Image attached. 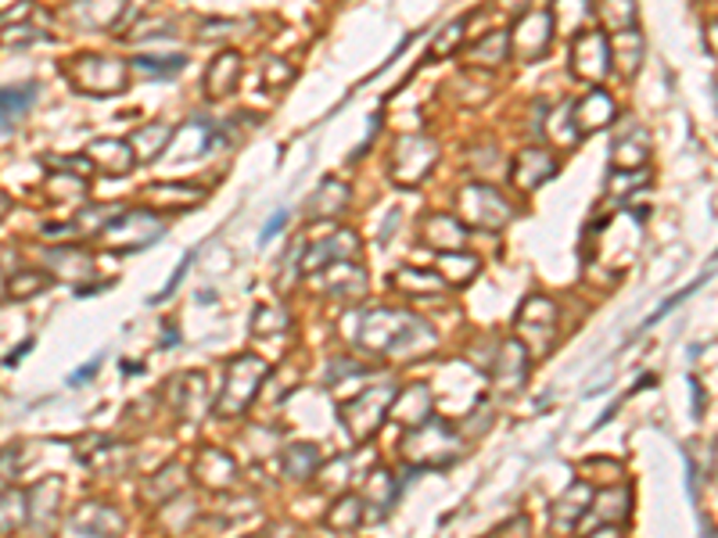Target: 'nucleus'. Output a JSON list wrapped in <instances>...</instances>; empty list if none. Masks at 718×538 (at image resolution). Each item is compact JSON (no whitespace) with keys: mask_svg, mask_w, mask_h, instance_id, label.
<instances>
[{"mask_svg":"<svg viewBox=\"0 0 718 538\" xmlns=\"http://www.w3.org/2000/svg\"><path fill=\"white\" fill-rule=\"evenodd\" d=\"M478 269L482 262L474 259V255H467L464 248L460 251H442V259H439V273L442 280H450V284H471L474 277H478Z\"/></svg>","mask_w":718,"mask_h":538,"instance_id":"58836bf2","label":"nucleus"},{"mask_svg":"<svg viewBox=\"0 0 718 538\" xmlns=\"http://www.w3.org/2000/svg\"><path fill=\"white\" fill-rule=\"evenodd\" d=\"M69 83L84 93H101V98H112V93H123L130 83V65L119 58H108V54H79L69 65Z\"/></svg>","mask_w":718,"mask_h":538,"instance_id":"0eeeda50","label":"nucleus"},{"mask_svg":"<svg viewBox=\"0 0 718 538\" xmlns=\"http://www.w3.org/2000/svg\"><path fill=\"white\" fill-rule=\"evenodd\" d=\"M629 506H632V492L611 489V492L596 495V506L589 503V514H593V524H626Z\"/></svg>","mask_w":718,"mask_h":538,"instance_id":"f704fd0d","label":"nucleus"},{"mask_svg":"<svg viewBox=\"0 0 718 538\" xmlns=\"http://www.w3.org/2000/svg\"><path fill=\"white\" fill-rule=\"evenodd\" d=\"M600 22L611 33L636 30V0H600Z\"/></svg>","mask_w":718,"mask_h":538,"instance_id":"79ce46f5","label":"nucleus"},{"mask_svg":"<svg viewBox=\"0 0 718 538\" xmlns=\"http://www.w3.org/2000/svg\"><path fill=\"white\" fill-rule=\"evenodd\" d=\"M51 284V280L44 277V273H19L15 280H11V294H15V299H30V294H36V291H44Z\"/></svg>","mask_w":718,"mask_h":538,"instance_id":"de8ad7c7","label":"nucleus"},{"mask_svg":"<svg viewBox=\"0 0 718 538\" xmlns=\"http://www.w3.org/2000/svg\"><path fill=\"white\" fill-rule=\"evenodd\" d=\"M76 15L84 30H112L126 15V0H76Z\"/></svg>","mask_w":718,"mask_h":538,"instance_id":"c756f323","label":"nucleus"},{"mask_svg":"<svg viewBox=\"0 0 718 538\" xmlns=\"http://www.w3.org/2000/svg\"><path fill=\"white\" fill-rule=\"evenodd\" d=\"M356 248H360V237L356 234H352V231H334L328 240H320V245L302 251V273H317V269L331 266V262L356 259Z\"/></svg>","mask_w":718,"mask_h":538,"instance_id":"4468645a","label":"nucleus"},{"mask_svg":"<svg viewBox=\"0 0 718 538\" xmlns=\"http://www.w3.org/2000/svg\"><path fill=\"white\" fill-rule=\"evenodd\" d=\"M184 484H187V470L180 463H169L162 474H155L144 484V500L147 503H169L184 492Z\"/></svg>","mask_w":718,"mask_h":538,"instance_id":"72a5a7b5","label":"nucleus"},{"mask_svg":"<svg viewBox=\"0 0 718 538\" xmlns=\"http://www.w3.org/2000/svg\"><path fill=\"white\" fill-rule=\"evenodd\" d=\"M391 416L402 424V427H417L424 424L431 416V392L424 384H410L396 392V402H391Z\"/></svg>","mask_w":718,"mask_h":538,"instance_id":"412c9836","label":"nucleus"},{"mask_svg":"<svg viewBox=\"0 0 718 538\" xmlns=\"http://www.w3.org/2000/svg\"><path fill=\"white\" fill-rule=\"evenodd\" d=\"M464 452V438L456 435L453 424L428 416L424 424L410 427V435L402 441V456L413 470H445L450 463L460 460Z\"/></svg>","mask_w":718,"mask_h":538,"instance_id":"f03ea898","label":"nucleus"},{"mask_svg":"<svg viewBox=\"0 0 718 538\" xmlns=\"http://www.w3.org/2000/svg\"><path fill=\"white\" fill-rule=\"evenodd\" d=\"M266 377V362L259 356H238L230 359L227 367V377H223V392L216 399V416H223V421H234V416L245 413L252 402H255V392H259Z\"/></svg>","mask_w":718,"mask_h":538,"instance_id":"20e7f679","label":"nucleus"},{"mask_svg":"<svg viewBox=\"0 0 718 538\" xmlns=\"http://www.w3.org/2000/svg\"><path fill=\"white\" fill-rule=\"evenodd\" d=\"M147 191H152L155 205L166 212H184L206 201V191H201L198 183H155V187H147Z\"/></svg>","mask_w":718,"mask_h":538,"instance_id":"cd10ccee","label":"nucleus"},{"mask_svg":"<svg viewBox=\"0 0 718 538\" xmlns=\"http://www.w3.org/2000/svg\"><path fill=\"white\" fill-rule=\"evenodd\" d=\"M234 30H241V25H234V22H209L206 30H201V36H230Z\"/></svg>","mask_w":718,"mask_h":538,"instance_id":"4d7b16f0","label":"nucleus"},{"mask_svg":"<svg viewBox=\"0 0 718 538\" xmlns=\"http://www.w3.org/2000/svg\"><path fill=\"white\" fill-rule=\"evenodd\" d=\"M25 517H30L25 495H22V492H8L4 500H0V535H11Z\"/></svg>","mask_w":718,"mask_h":538,"instance_id":"c03bdc74","label":"nucleus"},{"mask_svg":"<svg viewBox=\"0 0 718 538\" xmlns=\"http://www.w3.org/2000/svg\"><path fill=\"white\" fill-rule=\"evenodd\" d=\"M363 520H367V503H363V495H342V500L331 506L328 528L349 535V531H356Z\"/></svg>","mask_w":718,"mask_h":538,"instance_id":"c9c22d12","label":"nucleus"},{"mask_svg":"<svg viewBox=\"0 0 718 538\" xmlns=\"http://www.w3.org/2000/svg\"><path fill=\"white\" fill-rule=\"evenodd\" d=\"M284 223H288V212H277L274 220H269V223L263 226V240H269L274 234H280V231H284Z\"/></svg>","mask_w":718,"mask_h":538,"instance_id":"13d9d810","label":"nucleus"},{"mask_svg":"<svg viewBox=\"0 0 718 538\" xmlns=\"http://www.w3.org/2000/svg\"><path fill=\"white\" fill-rule=\"evenodd\" d=\"M528 348L513 338V341H504L499 345V367H496V381L504 384V392H513V388H521L524 384V377H528Z\"/></svg>","mask_w":718,"mask_h":538,"instance_id":"4be33fe9","label":"nucleus"},{"mask_svg":"<svg viewBox=\"0 0 718 538\" xmlns=\"http://www.w3.org/2000/svg\"><path fill=\"white\" fill-rule=\"evenodd\" d=\"M593 489L589 481H575L557 503H553V531H575L582 520L589 517Z\"/></svg>","mask_w":718,"mask_h":538,"instance_id":"2eb2a0df","label":"nucleus"},{"mask_svg":"<svg viewBox=\"0 0 718 538\" xmlns=\"http://www.w3.org/2000/svg\"><path fill=\"white\" fill-rule=\"evenodd\" d=\"M69 531H76V535H119L123 531V517H119L112 506L87 503V506H79V514L69 520Z\"/></svg>","mask_w":718,"mask_h":538,"instance_id":"aec40b11","label":"nucleus"},{"mask_svg":"<svg viewBox=\"0 0 718 538\" xmlns=\"http://www.w3.org/2000/svg\"><path fill=\"white\" fill-rule=\"evenodd\" d=\"M352 341L371 356H391V359H413L435 352V330L424 320H417L406 309H363L352 316Z\"/></svg>","mask_w":718,"mask_h":538,"instance_id":"f257e3e1","label":"nucleus"},{"mask_svg":"<svg viewBox=\"0 0 718 538\" xmlns=\"http://www.w3.org/2000/svg\"><path fill=\"white\" fill-rule=\"evenodd\" d=\"M396 492H399V484H396V474H388V470H371V478L363 481V503L374 506L371 509V517L374 520H382L391 503H396Z\"/></svg>","mask_w":718,"mask_h":538,"instance_id":"a878e982","label":"nucleus"},{"mask_svg":"<svg viewBox=\"0 0 718 538\" xmlns=\"http://www.w3.org/2000/svg\"><path fill=\"white\" fill-rule=\"evenodd\" d=\"M607 69H611V40H607L600 30L578 33L575 47H572V76L582 79V83L600 87Z\"/></svg>","mask_w":718,"mask_h":538,"instance_id":"9d476101","label":"nucleus"},{"mask_svg":"<svg viewBox=\"0 0 718 538\" xmlns=\"http://www.w3.org/2000/svg\"><path fill=\"white\" fill-rule=\"evenodd\" d=\"M553 172H557V161H553L550 152H543V147H524V152L513 158L510 183L518 187V191H539Z\"/></svg>","mask_w":718,"mask_h":538,"instance_id":"f8f14e48","label":"nucleus"},{"mask_svg":"<svg viewBox=\"0 0 718 538\" xmlns=\"http://www.w3.org/2000/svg\"><path fill=\"white\" fill-rule=\"evenodd\" d=\"M288 327H291V320H288V313H284L280 305H259V309H255V316H252V334H255V338L284 334Z\"/></svg>","mask_w":718,"mask_h":538,"instance_id":"37998d69","label":"nucleus"},{"mask_svg":"<svg viewBox=\"0 0 718 538\" xmlns=\"http://www.w3.org/2000/svg\"><path fill=\"white\" fill-rule=\"evenodd\" d=\"M689 388H694V416H700V413H704V402H708V399H704L697 377H689Z\"/></svg>","mask_w":718,"mask_h":538,"instance_id":"bf43d9fd","label":"nucleus"},{"mask_svg":"<svg viewBox=\"0 0 718 538\" xmlns=\"http://www.w3.org/2000/svg\"><path fill=\"white\" fill-rule=\"evenodd\" d=\"M464 30H467V22L464 19H456V22H450L445 30L435 36V44H431V51H428V58L431 61H439V58H450V54L464 44Z\"/></svg>","mask_w":718,"mask_h":538,"instance_id":"a18cd8bd","label":"nucleus"},{"mask_svg":"<svg viewBox=\"0 0 718 538\" xmlns=\"http://www.w3.org/2000/svg\"><path fill=\"white\" fill-rule=\"evenodd\" d=\"M356 373H363V367L360 362H349V359H334L331 367H328V384L331 388H338L345 381V377H356Z\"/></svg>","mask_w":718,"mask_h":538,"instance_id":"3c124183","label":"nucleus"},{"mask_svg":"<svg viewBox=\"0 0 718 538\" xmlns=\"http://www.w3.org/2000/svg\"><path fill=\"white\" fill-rule=\"evenodd\" d=\"M456 209L464 215L467 226H478V231H499V226L510 223V201L489 183H467L464 191L456 194Z\"/></svg>","mask_w":718,"mask_h":538,"instance_id":"1a4fd4ad","label":"nucleus"},{"mask_svg":"<svg viewBox=\"0 0 718 538\" xmlns=\"http://www.w3.org/2000/svg\"><path fill=\"white\" fill-rule=\"evenodd\" d=\"M643 58H647V44H643V36L636 33V30H626V33H615L611 40V61H615V69L632 79L636 72L643 69Z\"/></svg>","mask_w":718,"mask_h":538,"instance_id":"b1692460","label":"nucleus"},{"mask_svg":"<svg viewBox=\"0 0 718 538\" xmlns=\"http://www.w3.org/2000/svg\"><path fill=\"white\" fill-rule=\"evenodd\" d=\"M98 370H101V359H93V362H90V367H84V370H79V373H73V377H69V381H73V384H84V381H87V377H93V373H98Z\"/></svg>","mask_w":718,"mask_h":538,"instance_id":"052dcab7","label":"nucleus"},{"mask_svg":"<svg viewBox=\"0 0 718 538\" xmlns=\"http://www.w3.org/2000/svg\"><path fill=\"white\" fill-rule=\"evenodd\" d=\"M284 474L291 481H313L320 474L317 446H288L284 449Z\"/></svg>","mask_w":718,"mask_h":538,"instance_id":"4c0bfd02","label":"nucleus"},{"mask_svg":"<svg viewBox=\"0 0 718 538\" xmlns=\"http://www.w3.org/2000/svg\"><path fill=\"white\" fill-rule=\"evenodd\" d=\"M572 115H575L578 133H582V137H586V133L607 130V126L615 123V119H618V104H615V98H611V93H607V90L593 87L578 104H572Z\"/></svg>","mask_w":718,"mask_h":538,"instance_id":"ddd939ff","label":"nucleus"},{"mask_svg":"<svg viewBox=\"0 0 718 538\" xmlns=\"http://www.w3.org/2000/svg\"><path fill=\"white\" fill-rule=\"evenodd\" d=\"M90 158H98L101 172H108V177H123V172L137 166V155H133V147L123 141H93Z\"/></svg>","mask_w":718,"mask_h":538,"instance_id":"c85d7f7f","label":"nucleus"},{"mask_svg":"<svg viewBox=\"0 0 718 538\" xmlns=\"http://www.w3.org/2000/svg\"><path fill=\"white\" fill-rule=\"evenodd\" d=\"M513 327H518V341L528 348V356L532 359L546 356L550 348L557 345V305H553L546 294H532V299L521 305Z\"/></svg>","mask_w":718,"mask_h":538,"instance_id":"6e6552de","label":"nucleus"},{"mask_svg":"<svg viewBox=\"0 0 718 538\" xmlns=\"http://www.w3.org/2000/svg\"><path fill=\"white\" fill-rule=\"evenodd\" d=\"M391 284L406 294H421V299H431V294L445 291V280L435 273H424V269H399V273L391 277Z\"/></svg>","mask_w":718,"mask_h":538,"instance_id":"ea45409f","label":"nucleus"},{"mask_svg":"<svg viewBox=\"0 0 718 538\" xmlns=\"http://www.w3.org/2000/svg\"><path fill=\"white\" fill-rule=\"evenodd\" d=\"M51 166L58 169V172H73L76 169V177H84V180L93 172L90 158H84V155H76V158H51Z\"/></svg>","mask_w":718,"mask_h":538,"instance_id":"603ef678","label":"nucleus"},{"mask_svg":"<svg viewBox=\"0 0 718 538\" xmlns=\"http://www.w3.org/2000/svg\"><path fill=\"white\" fill-rule=\"evenodd\" d=\"M510 51H513L510 47V33L507 30H493L467 51V61L474 65V69H499V65L510 58Z\"/></svg>","mask_w":718,"mask_h":538,"instance_id":"393cba45","label":"nucleus"},{"mask_svg":"<svg viewBox=\"0 0 718 538\" xmlns=\"http://www.w3.org/2000/svg\"><path fill=\"white\" fill-rule=\"evenodd\" d=\"M507 11H513V15H524V8H528V0H499Z\"/></svg>","mask_w":718,"mask_h":538,"instance_id":"e2e57ef3","label":"nucleus"},{"mask_svg":"<svg viewBox=\"0 0 718 538\" xmlns=\"http://www.w3.org/2000/svg\"><path fill=\"white\" fill-rule=\"evenodd\" d=\"M33 101H36V83L0 90V133H4L8 126H15L19 119L33 108Z\"/></svg>","mask_w":718,"mask_h":538,"instance_id":"2f4dec72","label":"nucleus"},{"mask_svg":"<svg viewBox=\"0 0 718 538\" xmlns=\"http://www.w3.org/2000/svg\"><path fill=\"white\" fill-rule=\"evenodd\" d=\"M493 535H532V520H528V517H513L507 524H499Z\"/></svg>","mask_w":718,"mask_h":538,"instance_id":"5fc2aeb1","label":"nucleus"},{"mask_svg":"<svg viewBox=\"0 0 718 538\" xmlns=\"http://www.w3.org/2000/svg\"><path fill=\"white\" fill-rule=\"evenodd\" d=\"M238 83H241V54L238 51L216 54L206 72V93L220 101V98H230V93L238 90Z\"/></svg>","mask_w":718,"mask_h":538,"instance_id":"6ab92c4d","label":"nucleus"},{"mask_svg":"<svg viewBox=\"0 0 718 538\" xmlns=\"http://www.w3.org/2000/svg\"><path fill=\"white\" fill-rule=\"evenodd\" d=\"M0 40H4V47H25L30 40H40V30H33V25H25V22H19V25H8L4 33H0Z\"/></svg>","mask_w":718,"mask_h":538,"instance_id":"8fccbe9b","label":"nucleus"},{"mask_svg":"<svg viewBox=\"0 0 718 538\" xmlns=\"http://www.w3.org/2000/svg\"><path fill=\"white\" fill-rule=\"evenodd\" d=\"M439 161V144L424 133H402L391 141L388 155V180L396 187H417L428 180V172Z\"/></svg>","mask_w":718,"mask_h":538,"instance_id":"7ed1b4c3","label":"nucleus"},{"mask_svg":"<svg viewBox=\"0 0 718 538\" xmlns=\"http://www.w3.org/2000/svg\"><path fill=\"white\" fill-rule=\"evenodd\" d=\"M349 187L345 183H338V180H323L313 198L306 201V215H309V223H323V220H338L345 209H349Z\"/></svg>","mask_w":718,"mask_h":538,"instance_id":"f3484780","label":"nucleus"},{"mask_svg":"<svg viewBox=\"0 0 718 538\" xmlns=\"http://www.w3.org/2000/svg\"><path fill=\"white\" fill-rule=\"evenodd\" d=\"M553 25L561 36H578L593 25V0H553Z\"/></svg>","mask_w":718,"mask_h":538,"instance_id":"bb28decb","label":"nucleus"},{"mask_svg":"<svg viewBox=\"0 0 718 538\" xmlns=\"http://www.w3.org/2000/svg\"><path fill=\"white\" fill-rule=\"evenodd\" d=\"M550 40H553V19L539 15V11H524L510 33V47L518 51V58L539 61L550 51Z\"/></svg>","mask_w":718,"mask_h":538,"instance_id":"9b49d317","label":"nucleus"},{"mask_svg":"<svg viewBox=\"0 0 718 538\" xmlns=\"http://www.w3.org/2000/svg\"><path fill=\"white\" fill-rule=\"evenodd\" d=\"M166 234V223L158 220V212H123L115 220H108L98 231V245L108 251H144L152 248L155 240Z\"/></svg>","mask_w":718,"mask_h":538,"instance_id":"423d86ee","label":"nucleus"},{"mask_svg":"<svg viewBox=\"0 0 718 538\" xmlns=\"http://www.w3.org/2000/svg\"><path fill=\"white\" fill-rule=\"evenodd\" d=\"M0 294H4V280H0Z\"/></svg>","mask_w":718,"mask_h":538,"instance_id":"0e129e2a","label":"nucleus"},{"mask_svg":"<svg viewBox=\"0 0 718 538\" xmlns=\"http://www.w3.org/2000/svg\"><path fill=\"white\" fill-rule=\"evenodd\" d=\"M15 470H19V452L4 449V452H0V484H4L8 478H15Z\"/></svg>","mask_w":718,"mask_h":538,"instance_id":"6e6d98bb","label":"nucleus"},{"mask_svg":"<svg viewBox=\"0 0 718 538\" xmlns=\"http://www.w3.org/2000/svg\"><path fill=\"white\" fill-rule=\"evenodd\" d=\"M611 158H615V169H643L647 158H650V137L647 130L632 126L629 133H618L615 144H611Z\"/></svg>","mask_w":718,"mask_h":538,"instance_id":"5701e85b","label":"nucleus"},{"mask_svg":"<svg viewBox=\"0 0 718 538\" xmlns=\"http://www.w3.org/2000/svg\"><path fill=\"white\" fill-rule=\"evenodd\" d=\"M363 288H367V273H363V266L356 269L352 259L345 262H331L328 266V291L331 294H345V299H360Z\"/></svg>","mask_w":718,"mask_h":538,"instance_id":"473e14b6","label":"nucleus"},{"mask_svg":"<svg viewBox=\"0 0 718 538\" xmlns=\"http://www.w3.org/2000/svg\"><path fill=\"white\" fill-rule=\"evenodd\" d=\"M396 392L399 388H391V384H374L367 392H360L356 399L338 406V416H342L352 441H371L377 430H382L385 416L391 413V402H396Z\"/></svg>","mask_w":718,"mask_h":538,"instance_id":"39448f33","label":"nucleus"},{"mask_svg":"<svg viewBox=\"0 0 718 538\" xmlns=\"http://www.w3.org/2000/svg\"><path fill=\"white\" fill-rule=\"evenodd\" d=\"M187 65L184 54H169V58H152V54H141V58H133V69H144V72H155V79H169L176 76Z\"/></svg>","mask_w":718,"mask_h":538,"instance_id":"49530a36","label":"nucleus"},{"mask_svg":"<svg viewBox=\"0 0 718 538\" xmlns=\"http://www.w3.org/2000/svg\"><path fill=\"white\" fill-rule=\"evenodd\" d=\"M47 262H51V269H54L58 277H73V280L90 277V269H93L90 255L79 251V248H54V251L47 255Z\"/></svg>","mask_w":718,"mask_h":538,"instance_id":"a19ab883","label":"nucleus"},{"mask_svg":"<svg viewBox=\"0 0 718 538\" xmlns=\"http://www.w3.org/2000/svg\"><path fill=\"white\" fill-rule=\"evenodd\" d=\"M169 144H173V133H169L166 123H152V126H144L130 137V147H133V155H137V161L158 158Z\"/></svg>","mask_w":718,"mask_h":538,"instance_id":"e433bc0d","label":"nucleus"},{"mask_svg":"<svg viewBox=\"0 0 718 538\" xmlns=\"http://www.w3.org/2000/svg\"><path fill=\"white\" fill-rule=\"evenodd\" d=\"M191 259H195V255H191V251H187V255H184V259H180V266H176V269H173V277H169V284H166V288H162V294H158V299H169V294L176 291V284H180V277L187 273V266H191ZM158 299H155V302H158Z\"/></svg>","mask_w":718,"mask_h":538,"instance_id":"864d4df0","label":"nucleus"},{"mask_svg":"<svg viewBox=\"0 0 718 538\" xmlns=\"http://www.w3.org/2000/svg\"><path fill=\"white\" fill-rule=\"evenodd\" d=\"M704 40H708V44H711V51L718 54V19H715V22H708V25H704Z\"/></svg>","mask_w":718,"mask_h":538,"instance_id":"680f3d73","label":"nucleus"},{"mask_svg":"<svg viewBox=\"0 0 718 538\" xmlns=\"http://www.w3.org/2000/svg\"><path fill=\"white\" fill-rule=\"evenodd\" d=\"M421 240L439 251H460L467 245V226L453 215H428L421 223Z\"/></svg>","mask_w":718,"mask_h":538,"instance_id":"a211bd4d","label":"nucleus"},{"mask_svg":"<svg viewBox=\"0 0 718 538\" xmlns=\"http://www.w3.org/2000/svg\"><path fill=\"white\" fill-rule=\"evenodd\" d=\"M263 76H266L263 83H266L269 90H274V87H288V83H291V76H295V69H291L288 61L269 58V61H266V69H263Z\"/></svg>","mask_w":718,"mask_h":538,"instance_id":"09e8293b","label":"nucleus"},{"mask_svg":"<svg viewBox=\"0 0 718 538\" xmlns=\"http://www.w3.org/2000/svg\"><path fill=\"white\" fill-rule=\"evenodd\" d=\"M543 133L550 137V144H557L561 152H572V147L578 144V126H575V115H572V104H557V108H550L546 112V123H543Z\"/></svg>","mask_w":718,"mask_h":538,"instance_id":"7c9ffc66","label":"nucleus"},{"mask_svg":"<svg viewBox=\"0 0 718 538\" xmlns=\"http://www.w3.org/2000/svg\"><path fill=\"white\" fill-rule=\"evenodd\" d=\"M195 478L212 492H227L238 484V463L220 449H206L195 463Z\"/></svg>","mask_w":718,"mask_h":538,"instance_id":"dca6fc26","label":"nucleus"}]
</instances>
